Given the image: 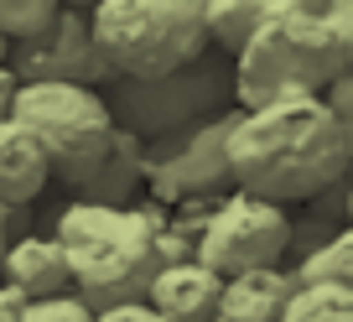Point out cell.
Listing matches in <instances>:
<instances>
[{"label":"cell","instance_id":"cell-18","mask_svg":"<svg viewBox=\"0 0 353 322\" xmlns=\"http://www.w3.org/2000/svg\"><path fill=\"white\" fill-rule=\"evenodd\" d=\"M57 6H63V0H0V37H6V42H21V37L42 32L57 16Z\"/></svg>","mask_w":353,"mask_h":322},{"label":"cell","instance_id":"cell-26","mask_svg":"<svg viewBox=\"0 0 353 322\" xmlns=\"http://www.w3.org/2000/svg\"><path fill=\"white\" fill-rule=\"evenodd\" d=\"M6 47H11V42H6V37H0V68H6Z\"/></svg>","mask_w":353,"mask_h":322},{"label":"cell","instance_id":"cell-2","mask_svg":"<svg viewBox=\"0 0 353 322\" xmlns=\"http://www.w3.org/2000/svg\"><path fill=\"white\" fill-rule=\"evenodd\" d=\"M161 223H166L161 203H130V208L68 203L57 213V234H52L68 270V291L88 312L120 307V301H145V286L161 270V255H156V229Z\"/></svg>","mask_w":353,"mask_h":322},{"label":"cell","instance_id":"cell-10","mask_svg":"<svg viewBox=\"0 0 353 322\" xmlns=\"http://www.w3.org/2000/svg\"><path fill=\"white\" fill-rule=\"evenodd\" d=\"M219 291L223 276H213L198 260H176V265H161L145 286V307L161 322H213L219 317Z\"/></svg>","mask_w":353,"mask_h":322},{"label":"cell","instance_id":"cell-5","mask_svg":"<svg viewBox=\"0 0 353 322\" xmlns=\"http://www.w3.org/2000/svg\"><path fill=\"white\" fill-rule=\"evenodd\" d=\"M104 110H110L114 130H130L135 141H151V135L182 130L192 120H208V114L229 110L234 104V68L223 52H203L182 68H166L151 78H120L114 73L104 83Z\"/></svg>","mask_w":353,"mask_h":322},{"label":"cell","instance_id":"cell-17","mask_svg":"<svg viewBox=\"0 0 353 322\" xmlns=\"http://www.w3.org/2000/svg\"><path fill=\"white\" fill-rule=\"evenodd\" d=\"M276 322H353V286H291Z\"/></svg>","mask_w":353,"mask_h":322},{"label":"cell","instance_id":"cell-6","mask_svg":"<svg viewBox=\"0 0 353 322\" xmlns=\"http://www.w3.org/2000/svg\"><path fill=\"white\" fill-rule=\"evenodd\" d=\"M6 120L42 145L47 177H57L63 188L83 182L114 145V120L99 89H78V83H16Z\"/></svg>","mask_w":353,"mask_h":322},{"label":"cell","instance_id":"cell-1","mask_svg":"<svg viewBox=\"0 0 353 322\" xmlns=\"http://www.w3.org/2000/svg\"><path fill=\"white\" fill-rule=\"evenodd\" d=\"M348 125L317 94H291L260 110H239L229 135V182L265 203L317 198L327 182L348 177Z\"/></svg>","mask_w":353,"mask_h":322},{"label":"cell","instance_id":"cell-25","mask_svg":"<svg viewBox=\"0 0 353 322\" xmlns=\"http://www.w3.org/2000/svg\"><path fill=\"white\" fill-rule=\"evenodd\" d=\"M63 6H73V11H88V6H94V0H63Z\"/></svg>","mask_w":353,"mask_h":322},{"label":"cell","instance_id":"cell-21","mask_svg":"<svg viewBox=\"0 0 353 322\" xmlns=\"http://www.w3.org/2000/svg\"><path fill=\"white\" fill-rule=\"evenodd\" d=\"M94 322H161L145 301H120V307H104V312H94Z\"/></svg>","mask_w":353,"mask_h":322},{"label":"cell","instance_id":"cell-20","mask_svg":"<svg viewBox=\"0 0 353 322\" xmlns=\"http://www.w3.org/2000/svg\"><path fill=\"white\" fill-rule=\"evenodd\" d=\"M332 234H338V223H322V219H312V213H307L301 223H291V239H286V255H281V260L296 265L301 255H312L317 245H327ZM291 265H281V270H291Z\"/></svg>","mask_w":353,"mask_h":322},{"label":"cell","instance_id":"cell-8","mask_svg":"<svg viewBox=\"0 0 353 322\" xmlns=\"http://www.w3.org/2000/svg\"><path fill=\"white\" fill-rule=\"evenodd\" d=\"M286 239H291V219L281 203L250 198V192H229L208 213L198 245H192V260L208 265L213 276H239V270L281 265Z\"/></svg>","mask_w":353,"mask_h":322},{"label":"cell","instance_id":"cell-12","mask_svg":"<svg viewBox=\"0 0 353 322\" xmlns=\"http://www.w3.org/2000/svg\"><path fill=\"white\" fill-rule=\"evenodd\" d=\"M286 296H291V276L281 265H260V270L223 276L219 317H213V322H276L281 307H286Z\"/></svg>","mask_w":353,"mask_h":322},{"label":"cell","instance_id":"cell-4","mask_svg":"<svg viewBox=\"0 0 353 322\" xmlns=\"http://www.w3.org/2000/svg\"><path fill=\"white\" fill-rule=\"evenodd\" d=\"M88 37L120 78H151L208 52L203 0H94Z\"/></svg>","mask_w":353,"mask_h":322},{"label":"cell","instance_id":"cell-11","mask_svg":"<svg viewBox=\"0 0 353 322\" xmlns=\"http://www.w3.org/2000/svg\"><path fill=\"white\" fill-rule=\"evenodd\" d=\"M0 286H11L21 301H47L68 291V270L63 255L47 234H16L6 260H0Z\"/></svg>","mask_w":353,"mask_h":322},{"label":"cell","instance_id":"cell-23","mask_svg":"<svg viewBox=\"0 0 353 322\" xmlns=\"http://www.w3.org/2000/svg\"><path fill=\"white\" fill-rule=\"evenodd\" d=\"M11 94H16V78L6 73V68H0V120L11 114Z\"/></svg>","mask_w":353,"mask_h":322},{"label":"cell","instance_id":"cell-7","mask_svg":"<svg viewBox=\"0 0 353 322\" xmlns=\"http://www.w3.org/2000/svg\"><path fill=\"white\" fill-rule=\"evenodd\" d=\"M239 110H219L208 120H192L182 130H166L141 141V177L151 182V203H182L198 192H219L229 182V135Z\"/></svg>","mask_w":353,"mask_h":322},{"label":"cell","instance_id":"cell-15","mask_svg":"<svg viewBox=\"0 0 353 322\" xmlns=\"http://www.w3.org/2000/svg\"><path fill=\"white\" fill-rule=\"evenodd\" d=\"M281 11V0H203V26H208V47L234 57L270 16Z\"/></svg>","mask_w":353,"mask_h":322},{"label":"cell","instance_id":"cell-14","mask_svg":"<svg viewBox=\"0 0 353 322\" xmlns=\"http://www.w3.org/2000/svg\"><path fill=\"white\" fill-rule=\"evenodd\" d=\"M47 188V156L21 125L0 120V208H26Z\"/></svg>","mask_w":353,"mask_h":322},{"label":"cell","instance_id":"cell-22","mask_svg":"<svg viewBox=\"0 0 353 322\" xmlns=\"http://www.w3.org/2000/svg\"><path fill=\"white\" fill-rule=\"evenodd\" d=\"M16 223H21V208H0V260H6V250L16 239Z\"/></svg>","mask_w":353,"mask_h":322},{"label":"cell","instance_id":"cell-3","mask_svg":"<svg viewBox=\"0 0 353 322\" xmlns=\"http://www.w3.org/2000/svg\"><path fill=\"white\" fill-rule=\"evenodd\" d=\"M353 63V37L332 32L322 16L281 6L239 52L234 68V110H260L291 94H322Z\"/></svg>","mask_w":353,"mask_h":322},{"label":"cell","instance_id":"cell-16","mask_svg":"<svg viewBox=\"0 0 353 322\" xmlns=\"http://www.w3.org/2000/svg\"><path fill=\"white\" fill-rule=\"evenodd\" d=\"M286 276L291 286H353V229H338L327 245L301 255Z\"/></svg>","mask_w":353,"mask_h":322},{"label":"cell","instance_id":"cell-24","mask_svg":"<svg viewBox=\"0 0 353 322\" xmlns=\"http://www.w3.org/2000/svg\"><path fill=\"white\" fill-rule=\"evenodd\" d=\"M281 6H291V11H312V16H317L327 0H281Z\"/></svg>","mask_w":353,"mask_h":322},{"label":"cell","instance_id":"cell-19","mask_svg":"<svg viewBox=\"0 0 353 322\" xmlns=\"http://www.w3.org/2000/svg\"><path fill=\"white\" fill-rule=\"evenodd\" d=\"M21 322H94V312L73 291H63V296H47V301H26Z\"/></svg>","mask_w":353,"mask_h":322},{"label":"cell","instance_id":"cell-13","mask_svg":"<svg viewBox=\"0 0 353 322\" xmlns=\"http://www.w3.org/2000/svg\"><path fill=\"white\" fill-rule=\"evenodd\" d=\"M141 188V141L130 130H114V145L83 182H73V203L88 208H130V192Z\"/></svg>","mask_w":353,"mask_h":322},{"label":"cell","instance_id":"cell-9","mask_svg":"<svg viewBox=\"0 0 353 322\" xmlns=\"http://www.w3.org/2000/svg\"><path fill=\"white\" fill-rule=\"evenodd\" d=\"M6 73L16 83H78V89H99L114 78L88 37V11H73V6H57V16L42 32L6 47Z\"/></svg>","mask_w":353,"mask_h":322}]
</instances>
